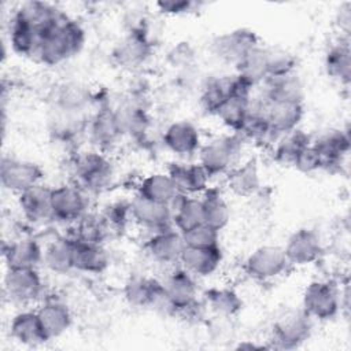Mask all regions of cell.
Returning <instances> with one entry per match:
<instances>
[{"label": "cell", "instance_id": "cell-23", "mask_svg": "<svg viewBox=\"0 0 351 351\" xmlns=\"http://www.w3.org/2000/svg\"><path fill=\"white\" fill-rule=\"evenodd\" d=\"M226 188L239 197H251L261 189V171L256 158H248L225 174Z\"/></svg>", "mask_w": 351, "mask_h": 351}, {"label": "cell", "instance_id": "cell-40", "mask_svg": "<svg viewBox=\"0 0 351 351\" xmlns=\"http://www.w3.org/2000/svg\"><path fill=\"white\" fill-rule=\"evenodd\" d=\"M173 226L180 232H185L204 222L202 200L197 196L181 195L171 206Z\"/></svg>", "mask_w": 351, "mask_h": 351}, {"label": "cell", "instance_id": "cell-21", "mask_svg": "<svg viewBox=\"0 0 351 351\" xmlns=\"http://www.w3.org/2000/svg\"><path fill=\"white\" fill-rule=\"evenodd\" d=\"M151 55V43L141 29H133L114 48L112 58L121 67L136 69Z\"/></svg>", "mask_w": 351, "mask_h": 351}, {"label": "cell", "instance_id": "cell-42", "mask_svg": "<svg viewBox=\"0 0 351 351\" xmlns=\"http://www.w3.org/2000/svg\"><path fill=\"white\" fill-rule=\"evenodd\" d=\"M75 233L73 234L74 239L82 240V241H90V243H100L106 237V233L108 230V225L103 215H93L86 213L80 221L75 223Z\"/></svg>", "mask_w": 351, "mask_h": 351}, {"label": "cell", "instance_id": "cell-19", "mask_svg": "<svg viewBox=\"0 0 351 351\" xmlns=\"http://www.w3.org/2000/svg\"><path fill=\"white\" fill-rule=\"evenodd\" d=\"M123 298L132 307H152L160 302H165L162 281L141 274L130 276L123 285Z\"/></svg>", "mask_w": 351, "mask_h": 351}, {"label": "cell", "instance_id": "cell-32", "mask_svg": "<svg viewBox=\"0 0 351 351\" xmlns=\"http://www.w3.org/2000/svg\"><path fill=\"white\" fill-rule=\"evenodd\" d=\"M74 239V237H73ZM108 266V254L100 243L74 239V269L78 271L99 274Z\"/></svg>", "mask_w": 351, "mask_h": 351}, {"label": "cell", "instance_id": "cell-29", "mask_svg": "<svg viewBox=\"0 0 351 351\" xmlns=\"http://www.w3.org/2000/svg\"><path fill=\"white\" fill-rule=\"evenodd\" d=\"M10 333L15 341L27 347H36L48 341L37 311L23 310L16 313L10 322Z\"/></svg>", "mask_w": 351, "mask_h": 351}, {"label": "cell", "instance_id": "cell-13", "mask_svg": "<svg viewBox=\"0 0 351 351\" xmlns=\"http://www.w3.org/2000/svg\"><path fill=\"white\" fill-rule=\"evenodd\" d=\"M256 45L258 36L250 29L240 27L218 34L211 43V51L219 60L236 66Z\"/></svg>", "mask_w": 351, "mask_h": 351}, {"label": "cell", "instance_id": "cell-18", "mask_svg": "<svg viewBox=\"0 0 351 351\" xmlns=\"http://www.w3.org/2000/svg\"><path fill=\"white\" fill-rule=\"evenodd\" d=\"M148 255L159 263L174 265L180 263L185 248L182 233L174 226L154 232L145 244Z\"/></svg>", "mask_w": 351, "mask_h": 351}, {"label": "cell", "instance_id": "cell-46", "mask_svg": "<svg viewBox=\"0 0 351 351\" xmlns=\"http://www.w3.org/2000/svg\"><path fill=\"white\" fill-rule=\"evenodd\" d=\"M196 5L197 4L195 1H189V0H166V1L156 3V7L159 8V11L167 15L189 14L195 10Z\"/></svg>", "mask_w": 351, "mask_h": 351}, {"label": "cell", "instance_id": "cell-10", "mask_svg": "<svg viewBox=\"0 0 351 351\" xmlns=\"http://www.w3.org/2000/svg\"><path fill=\"white\" fill-rule=\"evenodd\" d=\"M53 221L75 223L88 213V196L77 184H62L52 188Z\"/></svg>", "mask_w": 351, "mask_h": 351}, {"label": "cell", "instance_id": "cell-26", "mask_svg": "<svg viewBox=\"0 0 351 351\" xmlns=\"http://www.w3.org/2000/svg\"><path fill=\"white\" fill-rule=\"evenodd\" d=\"M36 311L48 340L60 337L71 326V311L58 299H45Z\"/></svg>", "mask_w": 351, "mask_h": 351}, {"label": "cell", "instance_id": "cell-27", "mask_svg": "<svg viewBox=\"0 0 351 351\" xmlns=\"http://www.w3.org/2000/svg\"><path fill=\"white\" fill-rule=\"evenodd\" d=\"M324 69L329 78L348 86L351 81V51L348 37L332 43L324 55Z\"/></svg>", "mask_w": 351, "mask_h": 351}, {"label": "cell", "instance_id": "cell-28", "mask_svg": "<svg viewBox=\"0 0 351 351\" xmlns=\"http://www.w3.org/2000/svg\"><path fill=\"white\" fill-rule=\"evenodd\" d=\"M44 250L34 239H19L3 250L7 269H37L43 263Z\"/></svg>", "mask_w": 351, "mask_h": 351}, {"label": "cell", "instance_id": "cell-41", "mask_svg": "<svg viewBox=\"0 0 351 351\" xmlns=\"http://www.w3.org/2000/svg\"><path fill=\"white\" fill-rule=\"evenodd\" d=\"M115 114L123 136H140L147 130L148 118L141 107L134 104H126L115 110Z\"/></svg>", "mask_w": 351, "mask_h": 351}, {"label": "cell", "instance_id": "cell-30", "mask_svg": "<svg viewBox=\"0 0 351 351\" xmlns=\"http://www.w3.org/2000/svg\"><path fill=\"white\" fill-rule=\"evenodd\" d=\"M137 195L171 207L182 193L178 191L176 182L167 174V171H158L151 173L141 180L137 188Z\"/></svg>", "mask_w": 351, "mask_h": 351}, {"label": "cell", "instance_id": "cell-15", "mask_svg": "<svg viewBox=\"0 0 351 351\" xmlns=\"http://www.w3.org/2000/svg\"><path fill=\"white\" fill-rule=\"evenodd\" d=\"M282 248L291 266L311 265L324 252L319 234L310 228H300L291 233Z\"/></svg>", "mask_w": 351, "mask_h": 351}, {"label": "cell", "instance_id": "cell-47", "mask_svg": "<svg viewBox=\"0 0 351 351\" xmlns=\"http://www.w3.org/2000/svg\"><path fill=\"white\" fill-rule=\"evenodd\" d=\"M336 23L339 25V27L344 33V36L348 37L350 23H351V4L350 3H344L339 7Z\"/></svg>", "mask_w": 351, "mask_h": 351}, {"label": "cell", "instance_id": "cell-25", "mask_svg": "<svg viewBox=\"0 0 351 351\" xmlns=\"http://www.w3.org/2000/svg\"><path fill=\"white\" fill-rule=\"evenodd\" d=\"M167 174L176 182L182 195L197 196L202 195L210 185V176L199 163L174 162L169 166Z\"/></svg>", "mask_w": 351, "mask_h": 351}, {"label": "cell", "instance_id": "cell-17", "mask_svg": "<svg viewBox=\"0 0 351 351\" xmlns=\"http://www.w3.org/2000/svg\"><path fill=\"white\" fill-rule=\"evenodd\" d=\"M51 195L52 188L43 184H37L18 195V207L22 215L34 225L53 221Z\"/></svg>", "mask_w": 351, "mask_h": 351}, {"label": "cell", "instance_id": "cell-34", "mask_svg": "<svg viewBox=\"0 0 351 351\" xmlns=\"http://www.w3.org/2000/svg\"><path fill=\"white\" fill-rule=\"evenodd\" d=\"M43 265L52 273L64 274L74 269V239L62 236L52 240L43 254Z\"/></svg>", "mask_w": 351, "mask_h": 351}, {"label": "cell", "instance_id": "cell-45", "mask_svg": "<svg viewBox=\"0 0 351 351\" xmlns=\"http://www.w3.org/2000/svg\"><path fill=\"white\" fill-rule=\"evenodd\" d=\"M292 167H295L296 170H299L300 173H304V174H311V173L322 170L319 156L311 144L308 147H306L299 154V156L296 158Z\"/></svg>", "mask_w": 351, "mask_h": 351}, {"label": "cell", "instance_id": "cell-8", "mask_svg": "<svg viewBox=\"0 0 351 351\" xmlns=\"http://www.w3.org/2000/svg\"><path fill=\"white\" fill-rule=\"evenodd\" d=\"M289 266L284 248L271 244L255 248L244 262L245 273L258 281L273 280L284 274Z\"/></svg>", "mask_w": 351, "mask_h": 351}, {"label": "cell", "instance_id": "cell-36", "mask_svg": "<svg viewBox=\"0 0 351 351\" xmlns=\"http://www.w3.org/2000/svg\"><path fill=\"white\" fill-rule=\"evenodd\" d=\"M200 196L204 223L221 232L230 221V207L223 193L215 186H208Z\"/></svg>", "mask_w": 351, "mask_h": 351}, {"label": "cell", "instance_id": "cell-3", "mask_svg": "<svg viewBox=\"0 0 351 351\" xmlns=\"http://www.w3.org/2000/svg\"><path fill=\"white\" fill-rule=\"evenodd\" d=\"M343 293L333 281L314 280L303 292L302 310L311 318L328 321L335 318L341 310Z\"/></svg>", "mask_w": 351, "mask_h": 351}, {"label": "cell", "instance_id": "cell-6", "mask_svg": "<svg viewBox=\"0 0 351 351\" xmlns=\"http://www.w3.org/2000/svg\"><path fill=\"white\" fill-rule=\"evenodd\" d=\"M313 332V319L300 308L289 311L278 318L271 328L270 347L292 350L307 341Z\"/></svg>", "mask_w": 351, "mask_h": 351}, {"label": "cell", "instance_id": "cell-12", "mask_svg": "<svg viewBox=\"0 0 351 351\" xmlns=\"http://www.w3.org/2000/svg\"><path fill=\"white\" fill-rule=\"evenodd\" d=\"M313 148L317 151L324 171H339L344 159L350 152V133L344 129H329L311 140Z\"/></svg>", "mask_w": 351, "mask_h": 351}, {"label": "cell", "instance_id": "cell-16", "mask_svg": "<svg viewBox=\"0 0 351 351\" xmlns=\"http://www.w3.org/2000/svg\"><path fill=\"white\" fill-rule=\"evenodd\" d=\"M130 218L141 228L154 232L173 226L171 207L136 195L130 202Z\"/></svg>", "mask_w": 351, "mask_h": 351}, {"label": "cell", "instance_id": "cell-14", "mask_svg": "<svg viewBox=\"0 0 351 351\" xmlns=\"http://www.w3.org/2000/svg\"><path fill=\"white\" fill-rule=\"evenodd\" d=\"M241 92H254V89L245 84L236 73L213 77L204 84L202 89L200 104L207 114L215 115L217 110L230 96Z\"/></svg>", "mask_w": 351, "mask_h": 351}, {"label": "cell", "instance_id": "cell-11", "mask_svg": "<svg viewBox=\"0 0 351 351\" xmlns=\"http://www.w3.org/2000/svg\"><path fill=\"white\" fill-rule=\"evenodd\" d=\"M4 292L11 302L27 306L41 299L44 282L37 269H7Z\"/></svg>", "mask_w": 351, "mask_h": 351}, {"label": "cell", "instance_id": "cell-39", "mask_svg": "<svg viewBox=\"0 0 351 351\" xmlns=\"http://www.w3.org/2000/svg\"><path fill=\"white\" fill-rule=\"evenodd\" d=\"M203 299L206 307L223 318L234 317L243 308V300L239 293L228 287H211L204 291Z\"/></svg>", "mask_w": 351, "mask_h": 351}, {"label": "cell", "instance_id": "cell-43", "mask_svg": "<svg viewBox=\"0 0 351 351\" xmlns=\"http://www.w3.org/2000/svg\"><path fill=\"white\" fill-rule=\"evenodd\" d=\"M296 59L295 56L281 48L267 47V70L269 78L282 77L295 73Z\"/></svg>", "mask_w": 351, "mask_h": 351}, {"label": "cell", "instance_id": "cell-35", "mask_svg": "<svg viewBox=\"0 0 351 351\" xmlns=\"http://www.w3.org/2000/svg\"><path fill=\"white\" fill-rule=\"evenodd\" d=\"M252 101V92H241L230 96L215 112L214 117L219 119V122L229 129L232 133H237L250 110Z\"/></svg>", "mask_w": 351, "mask_h": 351}, {"label": "cell", "instance_id": "cell-24", "mask_svg": "<svg viewBox=\"0 0 351 351\" xmlns=\"http://www.w3.org/2000/svg\"><path fill=\"white\" fill-rule=\"evenodd\" d=\"M222 250L214 247H186L182 251L180 266L195 277H208L214 274L222 263Z\"/></svg>", "mask_w": 351, "mask_h": 351}, {"label": "cell", "instance_id": "cell-31", "mask_svg": "<svg viewBox=\"0 0 351 351\" xmlns=\"http://www.w3.org/2000/svg\"><path fill=\"white\" fill-rule=\"evenodd\" d=\"M234 73L252 89L259 88L267 78V47L262 44L251 49L236 66Z\"/></svg>", "mask_w": 351, "mask_h": 351}, {"label": "cell", "instance_id": "cell-1", "mask_svg": "<svg viewBox=\"0 0 351 351\" xmlns=\"http://www.w3.org/2000/svg\"><path fill=\"white\" fill-rule=\"evenodd\" d=\"M84 27L62 12L43 33L36 59L45 66H58L77 55L85 44Z\"/></svg>", "mask_w": 351, "mask_h": 351}, {"label": "cell", "instance_id": "cell-9", "mask_svg": "<svg viewBox=\"0 0 351 351\" xmlns=\"http://www.w3.org/2000/svg\"><path fill=\"white\" fill-rule=\"evenodd\" d=\"M43 177V169L32 160L11 156H3L1 159L0 182L8 192L21 195L29 188L41 184Z\"/></svg>", "mask_w": 351, "mask_h": 351}, {"label": "cell", "instance_id": "cell-37", "mask_svg": "<svg viewBox=\"0 0 351 351\" xmlns=\"http://www.w3.org/2000/svg\"><path fill=\"white\" fill-rule=\"evenodd\" d=\"M262 96L274 100H292L304 103V86L296 73L267 78L261 86Z\"/></svg>", "mask_w": 351, "mask_h": 351}, {"label": "cell", "instance_id": "cell-20", "mask_svg": "<svg viewBox=\"0 0 351 351\" xmlns=\"http://www.w3.org/2000/svg\"><path fill=\"white\" fill-rule=\"evenodd\" d=\"M165 147L178 156H191L202 147L199 129L189 121H174L163 132Z\"/></svg>", "mask_w": 351, "mask_h": 351}, {"label": "cell", "instance_id": "cell-44", "mask_svg": "<svg viewBox=\"0 0 351 351\" xmlns=\"http://www.w3.org/2000/svg\"><path fill=\"white\" fill-rule=\"evenodd\" d=\"M181 233L186 247L204 248L219 245V232L204 222Z\"/></svg>", "mask_w": 351, "mask_h": 351}, {"label": "cell", "instance_id": "cell-38", "mask_svg": "<svg viewBox=\"0 0 351 351\" xmlns=\"http://www.w3.org/2000/svg\"><path fill=\"white\" fill-rule=\"evenodd\" d=\"M10 45L12 51L21 56L34 58L41 33L27 22L18 18L15 14L10 21Z\"/></svg>", "mask_w": 351, "mask_h": 351}, {"label": "cell", "instance_id": "cell-22", "mask_svg": "<svg viewBox=\"0 0 351 351\" xmlns=\"http://www.w3.org/2000/svg\"><path fill=\"white\" fill-rule=\"evenodd\" d=\"M89 136L97 151L104 152L115 147L123 136L115 110L110 107H101L90 121Z\"/></svg>", "mask_w": 351, "mask_h": 351}, {"label": "cell", "instance_id": "cell-33", "mask_svg": "<svg viewBox=\"0 0 351 351\" xmlns=\"http://www.w3.org/2000/svg\"><path fill=\"white\" fill-rule=\"evenodd\" d=\"M311 136L300 128L284 133L270 147L273 159L282 166H293L299 154L311 144Z\"/></svg>", "mask_w": 351, "mask_h": 351}, {"label": "cell", "instance_id": "cell-7", "mask_svg": "<svg viewBox=\"0 0 351 351\" xmlns=\"http://www.w3.org/2000/svg\"><path fill=\"white\" fill-rule=\"evenodd\" d=\"M196 277L185 269H173L162 281L165 303L174 311L193 310L197 304V284Z\"/></svg>", "mask_w": 351, "mask_h": 351}, {"label": "cell", "instance_id": "cell-2", "mask_svg": "<svg viewBox=\"0 0 351 351\" xmlns=\"http://www.w3.org/2000/svg\"><path fill=\"white\" fill-rule=\"evenodd\" d=\"M244 140L239 133H228L215 136L202 144L197 151L199 165L210 177L225 176L230 169L241 162Z\"/></svg>", "mask_w": 351, "mask_h": 351}, {"label": "cell", "instance_id": "cell-5", "mask_svg": "<svg viewBox=\"0 0 351 351\" xmlns=\"http://www.w3.org/2000/svg\"><path fill=\"white\" fill-rule=\"evenodd\" d=\"M77 185L86 192H100L106 189L114 176L110 159L101 151H88L77 156L74 162Z\"/></svg>", "mask_w": 351, "mask_h": 351}, {"label": "cell", "instance_id": "cell-4", "mask_svg": "<svg viewBox=\"0 0 351 351\" xmlns=\"http://www.w3.org/2000/svg\"><path fill=\"white\" fill-rule=\"evenodd\" d=\"M252 106L263 114L277 137L299 128L304 115L303 101L274 100L262 95L254 97L252 95Z\"/></svg>", "mask_w": 351, "mask_h": 351}]
</instances>
